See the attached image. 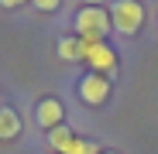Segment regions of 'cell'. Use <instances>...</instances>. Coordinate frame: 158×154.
<instances>
[{"instance_id":"cell-1","label":"cell","mask_w":158,"mask_h":154,"mask_svg":"<svg viewBox=\"0 0 158 154\" xmlns=\"http://www.w3.org/2000/svg\"><path fill=\"white\" fill-rule=\"evenodd\" d=\"M110 28H114L110 24V10H103V7H86V10H79V17H76V34L83 38L86 45H100Z\"/></svg>"},{"instance_id":"cell-2","label":"cell","mask_w":158,"mask_h":154,"mask_svg":"<svg viewBox=\"0 0 158 154\" xmlns=\"http://www.w3.org/2000/svg\"><path fill=\"white\" fill-rule=\"evenodd\" d=\"M110 24L120 31V34H138L141 24H144V10L138 0H114L110 7Z\"/></svg>"},{"instance_id":"cell-3","label":"cell","mask_w":158,"mask_h":154,"mask_svg":"<svg viewBox=\"0 0 158 154\" xmlns=\"http://www.w3.org/2000/svg\"><path fill=\"white\" fill-rule=\"evenodd\" d=\"M83 58L93 65V72L96 75H103V79H107V75H114V69H117V55H114V48L110 45H86L83 41Z\"/></svg>"},{"instance_id":"cell-4","label":"cell","mask_w":158,"mask_h":154,"mask_svg":"<svg viewBox=\"0 0 158 154\" xmlns=\"http://www.w3.org/2000/svg\"><path fill=\"white\" fill-rule=\"evenodd\" d=\"M79 96H83L89 106H100V103L110 96V82L103 79V75L89 72V75H83V79H79Z\"/></svg>"},{"instance_id":"cell-5","label":"cell","mask_w":158,"mask_h":154,"mask_svg":"<svg viewBox=\"0 0 158 154\" xmlns=\"http://www.w3.org/2000/svg\"><path fill=\"white\" fill-rule=\"evenodd\" d=\"M35 116H38V123L45 127V130H55V127L62 123V116H65V113H62V103H59V99H41Z\"/></svg>"},{"instance_id":"cell-6","label":"cell","mask_w":158,"mask_h":154,"mask_svg":"<svg viewBox=\"0 0 158 154\" xmlns=\"http://www.w3.org/2000/svg\"><path fill=\"white\" fill-rule=\"evenodd\" d=\"M17 134H21V120H17V113H14V110H0V137L10 140V137H17Z\"/></svg>"},{"instance_id":"cell-7","label":"cell","mask_w":158,"mask_h":154,"mask_svg":"<svg viewBox=\"0 0 158 154\" xmlns=\"http://www.w3.org/2000/svg\"><path fill=\"white\" fill-rule=\"evenodd\" d=\"M72 137H76V134L69 130V127H62V123L55 127V130H48V144H52V147H55L59 154H62V151L69 147V140H72Z\"/></svg>"},{"instance_id":"cell-8","label":"cell","mask_w":158,"mask_h":154,"mask_svg":"<svg viewBox=\"0 0 158 154\" xmlns=\"http://www.w3.org/2000/svg\"><path fill=\"white\" fill-rule=\"evenodd\" d=\"M62 154H100V144L96 140H86V137H72Z\"/></svg>"},{"instance_id":"cell-9","label":"cell","mask_w":158,"mask_h":154,"mask_svg":"<svg viewBox=\"0 0 158 154\" xmlns=\"http://www.w3.org/2000/svg\"><path fill=\"white\" fill-rule=\"evenodd\" d=\"M59 55H62V58H83V45H76V41H62V45H59Z\"/></svg>"},{"instance_id":"cell-10","label":"cell","mask_w":158,"mask_h":154,"mask_svg":"<svg viewBox=\"0 0 158 154\" xmlns=\"http://www.w3.org/2000/svg\"><path fill=\"white\" fill-rule=\"evenodd\" d=\"M31 4H35L38 10H45V14H48V10H59V4H62V0H31Z\"/></svg>"},{"instance_id":"cell-11","label":"cell","mask_w":158,"mask_h":154,"mask_svg":"<svg viewBox=\"0 0 158 154\" xmlns=\"http://www.w3.org/2000/svg\"><path fill=\"white\" fill-rule=\"evenodd\" d=\"M24 0H0V7H21Z\"/></svg>"},{"instance_id":"cell-12","label":"cell","mask_w":158,"mask_h":154,"mask_svg":"<svg viewBox=\"0 0 158 154\" xmlns=\"http://www.w3.org/2000/svg\"><path fill=\"white\" fill-rule=\"evenodd\" d=\"M83 4H86V7H100V4H103V0H83Z\"/></svg>"},{"instance_id":"cell-13","label":"cell","mask_w":158,"mask_h":154,"mask_svg":"<svg viewBox=\"0 0 158 154\" xmlns=\"http://www.w3.org/2000/svg\"><path fill=\"white\" fill-rule=\"evenodd\" d=\"M107 154H110V151H107Z\"/></svg>"}]
</instances>
